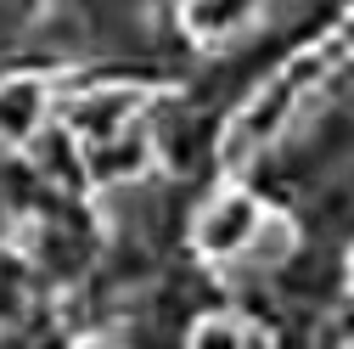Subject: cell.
<instances>
[{
  "label": "cell",
  "mask_w": 354,
  "mask_h": 349,
  "mask_svg": "<svg viewBox=\"0 0 354 349\" xmlns=\"http://www.w3.org/2000/svg\"><path fill=\"white\" fill-rule=\"evenodd\" d=\"M259 220H264V203H259L253 192H242V186L219 192V197L197 214V253H203V259H236V253H248Z\"/></svg>",
  "instance_id": "1"
},
{
  "label": "cell",
  "mask_w": 354,
  "mask_h": 349,
  "mask_svg": "<svg viewBox=\"0 0 354 349\" xmlns=\"http://www.w3.org/2000/svg\"><path fill=\"white\" fill-rule=\"evenodd\" d=\"M46 113H51V79L46 73H12L0 79V141L6 147H23L46 129Z\"/></svg>",
  "instance_id": "2"
},
{
  "label": "cell",
  "mask_w": 354,
  "mask_h": 349,
  "mask_svg": "<svg viewBox=\"0 0 354 349\" xmlns=\"http://www.w3.org/2000/svg\"><path fill=\"white\" fill-rule=\"evenodd\" d=\"M141 113V91H91L68 107V129H79L84 141H107L118 129H129V118Z\"/></svg>",
  "instance_id": "3"
},
{
  "label": "cell",
  "mask_w": 354,
  "mask_h": 349,
  "mask_svg": "<svg viewBox=\"0 0 354 349\" xmlns=\"http://www.w3.org/2000/svg\"><path fill=\"white\" fill-rule=\"evenodd\" d=\"M264 12V0H186V34L214 46V39L236 34L242 23H253Z\"/></svg>",
  "instance_id": "4"
},
{
  "label": "cell",
  "mask_w": 354,
  "mask_h": 349,
  "mask_svg": "<svg viewBox=\"0 0 354 349\" xmlns=\"http://www.w3.org/2000/svg\"><path fill=\"white\" fill-rule=\"evenodd\" d=\"M152 163V152L136 141V136H107L91 147V169L102 174V181H113V174H141Z\"/></svg>",
  "instance_id": "5"
},
{
  "label": "cell",
  "mask_w": 354,
  "mask_h": 349,
  "mask_svg": "<svg viewBox=\"0 0 354 349\" xmlns=\"http://www.w3.org/2000/svg\"><path fill=\"white\" fill-rule=\"evenodd\" d=\"M292 248H298L292 220H287V214H264L259 231H253V242H248V259H253L259 271H270V265H281V259H292Z\"/></svg>",
  "instance_id": "6"
},
{
  "label": "cell",
  "mask_w": 354,
  "mask_h": 349,
  "mask_svg": "<svg viewBox=\"0 0 354 349\" xmlns=\"http://www.w3.org/2000/svg\"><path fill=\"white\" fill-rule=\"evenodd\" d=\"M186 349H242V321L236 316H203L192 327Z\"/></svg>",
  "instance_id": "7"
},
{
  "label": "cell",
  "mask_w": 354,
  "mask_h": 349,
  "mask_svg": "<svg viewBox=\"0 0 354 349\" xmlns=\"http://www.w3.org/2000/svg\"><path fill=\"white\" fill-rule=\"evenodd\" d=\"M242 349H276L270 327H259V321H242Z\"/></svg>",
  "instance_id": "8"
},
{
  "label": "cell",
  "mask_w": 354,
  "mask_h": 349,
  "mask_svg": "<svg viewBox=\"0 0 354 349\" xmlns=\"http://www.w3.org/2000/svg\"><path fill=\"white\" fill-rule=\"evenodd\" d=\"M337 39H343V51L354 57V12H343V23H337Z\"/></svg>",
  "instance_id": "9"
},
{
  "label": "cell",
  "mask_w": 354,
  "mask_h": 349,
  "mask_svg": "<svg viewBox=\"0 0 354 349\" xmlns=\"http://www.w3.org/2000/svg\"><path fill=\"white\" fill-rule=\"evenodd\" d=\"M73 349H113V343H107V338H79Z\"/></svg>",
  "instance_id": "10"
},
{
  "label": "cell",
  "mask_w": 354,
  "mask_h": 349,
  "mask_svg": "<svg viewBox=\"0 0 354 349\" xmlns=\"http://www.w3.org/2000/svg\"><path fill=\"white\" fill-rule=\"evenodd\" d=\"M348 282H354V253H348Z\"/></svg>",
  "instance_id": "11"
},
{
  "label": "cell",
  "mask_w": 354,
  "mask_h": 349,
  "mask_svg": "<svg viewBox=\"0 0 354 349\" xmlns=\"http://www.w3.org/2000/svg\"><path fill=\"white\" fill-rule=\"evenodd\" d=\"M343 349H354V338H348V343H343Z\"/></svg>",
  "instance_id": "12"
}]
</instances>
